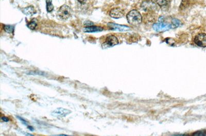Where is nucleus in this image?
Returning <instances> with one entry per match:
<instances>
[{"mask_svg": "<svg viewBox=\"0 0 206 136\" xmlns=\"http://www.w3.org/2000/svg\"><path fill=\"white\" fill-rule=\"evenodd\" d=\"M51 2H52L51 0H46V10L48 12H51L53 10L54 6Z\"/></svg>", "mask_w": 206, "mask_h": 136, "instance_id": "ddd939ff", "label": "nucleus"}, {"mask_svg": "<svg viewBox=\"0 0 206 136\" xmlns=\"http://www.w3.org/2000/svg\"><path fill=\"white\" fill-rule=\"evenodd\" d=\"M84 25L85 26H87V27H89V26H93V23L91 21H86L84 23Z\"/></svg>", "mask_w": 206, "mask_h": 136, "instance_id": "a211bd4d", "label": "nucleus"}, {"mask_svg": "<svg viewBox=\"0 0 206 136\" xmlns=\"http://www.w3.org/2000/svg\"><path fill=\"white\" fill-rule=\"evenodd\" d=\"M124 15L123 10L120 8H113L110 11V15L112 18L118 19L122 18Z\"/></svg>", "mask_w": 206, "mask_h": 136, "instance_id": "1a4fd4ad", "label": "nucleus"}, {"mask_svg": "<svg viewBox=\"0 0 206 136\" xmlns=\"http://www.w3.org/2000/svg\"><path fill=\"white\" fill-rule=\"evenodd\" d=\"M71 113V111L68 109L64 108L62 107H59L54 110L51 112V115L54 117L61 119L62 118L65 117Z\"/></svg>", "mask_w": 206, "mask_h": 136, "instance_id": "7ed1b4c3", "label": "nucleus"}, {"mask_svg": "<svg viewBox=\"0 0 206 136\" xmlns=\"http://www.w3.org/2000/svg\"><path fill=\"white\" fill-rule=\"evenodd\" d=\"M127 19L129 23L134 26H137L141 24L142 17L140 13L137 10H132L127 15Z\"/></svg>", "mask_w": 206, "mask_h": 136, "instance_id": "f257e3e1", "label": "nucleus"}, {"mask_svg": "<svg viewBox=\"0 0 206 136\" xmlns=\"http://www.w3.org/2000/svg\"><path fill=\"white\" fill-rule=\"evenodd\" d=\"M77 1L78 2H79L81 4H84L87 1V0H77Z\"/></svg>", "mask_w": 206, "mask_h": 136, "instance_id": "aec40b11", "label": "nucleus"}, {"mask_svg": "<svg viewBox=\"0 0 206 136\" xmlns=\"http://www.w3.org/2000/svg\"><path fill=\"white\" fill-rule=\"evenodd\" d=\"M158 5L161 7L165 6L168 4V0H154Z\"/></svg>", "mask_w": 206, "mask_h": 136, "instance_id": "4468645a", "label": "nucleus"}, {"mask_svg": "<svg viewBox=\"0 0 206 136\" xmlns=\"http://www.w3.org/2000/svg\"><path fill=\"white\" fill-rule=\"evenodd\" d=\"M84 31L85 32H100L103 31V28L100 26H91L89 27H86L83 29Z\"/></svg>", "mask_w": 206, "mask_h": 136, "instance_id": "9d476101", "label": "nucleus"}, {"mask_svg": "<svg viewBox=\"0 0 206 136\" xmlns=\"http://www.w3.org/2000/svg\"><path fill=\"white\" fill-rule=\"evenodd\" d=\"M37 25V24L36 23V22L32 20L28 24V27L29 28V29L33 30V29H35Z\"/></svg>", "mask_w": 206, "mask_h": 136, "instance_id": "dca6fc26", "label": "nucleus"}, {"mask_svg": "<svg viewBox=\"0 0 206 136\" xmlns=\"http://www.w3.org/2000/svg\"><path fill=\"white\" fill-rule=\"evenodd\" d=\"M17 117L19 119L20 121H21L23 124H24L25 125H28V122L27 121H26L24 119H23L22 118L20 117H19V116H17Z\"/></svg>", "mask_w": 206, "mask_h": 136, "instance_id": "f3484780", "label": "nucleus"}, {"mask_svg": "<svg viewBox=\"0 0 206 136\" xmlns=\"http://www.w3.org/2000/svg\"><path fill=\"white\" fill-rule=\"evenodd\" d=\"M181 23H180V21L177 20L176 19H174L172 21V28H176V27H178L180 25Z\"/></svg>", "mask_w": 206, "mask_h": 136, "instance_id": "2eb2a0df", "label": "nucleus"}, {"mask_svg": "<svg viewBox=\"0 0 206 136\" xmlns=\"http://www.w3.org/2000/svg\"><path fill=\"white\" fill-rule=\"evenodd\" d=\"M118 39H117V37L115 36L112 35L108 36V37H107L105 42V44L108 47L115 46L116 45L118 44Z\"/></svg>", "mask_w": 206, "mask_h": 136, "instance_id": "6e6552de", "label": "nucleus"}, {"mask_svg": "<svg viewBox=\"0 0 206 136\" xmlns=\"http://www.w3.org/2000/svg\"><path fill=\"white\" fill-rule=\"evenodd\" d=\"M58 15L60 19L67 20L70 17L72 10L70 7L66 5H62L58 11Z\"/></svg>", "mask_w": 206, "mask_h": 136, "instance_id": "f03ea898", "label": "nucleus"}, {"mask_svg": "<svg viewBox=\"0 0 206 136\" xmlns=\"http://www.w3.org/2000/svg\"><path fill=\"white\" fill-rule=\"evenodd\" d=\"M194 42L198 46L202 47H206V34L201 33L198 34L194 39Z\"/></svg>", "mask_w": 206, "mask_h": 136, "instance_id": "423d86ee", "label": "nucleus"}, {"mask_svg": "<svg viewBox=\"0 0 206 136\" xmlns=\"http://www.w3.org/2000/svg\"><path fill=\"white\" fill-rule=\"evenodd\" d=\"M143 9L146 12L154 11L157 9V6L151 0H145L142 3L141 5Z\"/></svg>", "mask_w": 206, "mask_h": 136, "instance_id": "20e7f679", "label": "nucleus"}, {"mask_svg": "<svg viewBox=\"0 0 206 136\" xmlns=\"http://www.w3.org/2000/svg\"><path fill=\"white\" fill-rule=\"evenodd\" d=\"M153 28V29L156 31L162 32V31H168L170 28H172V26L171 24H168V23L160 22L154 24Z\"/></svg>", "mask_w": 206, "mask_h": 136, "instance_id": "39448f33", "label": "nucleus"}, {"mask_svg": "<svg viewBox=\"0 0 206 136\" xmlns=\"http://www.w3.org/2000/svg\"><path fill=\"white\" fill-rule=\"evenodd\" d=\"M14 29H15L14 26L10 25H5L4 26V29L6 32L9 34H12L14 32Z\"/></svg>", "mask_w": 206, "mask_h": 136, "instance_id": "f8f14e48", "label": "nucleus"}, {"mask_svg": "<svg viewBox=\"0 0 206 136\" xmlns=\"http://www.w3.org/2000/svg\"><path fill=\"white\" fill-rule=\"evenodd\" d=\"M108 26L111 30L113 31H128L129 27L126 26L121 25L119 24H115L113 23H108Z\"/></svg>", "mask_w": 206, "mask_h": 136, "instance_id": "0eeeda50", "label": "nucleus"}, {"mask_svg": "<svg viewBox=\"0 0 206 136\" xmlns=\"http://www.w3.org/2000/svg\"><path fill=\"white\" fill-rule=\"evenodd\" d=\"M2 120L4 121V122H8L9 121V119L8 118L5 117H2Z\"/></svg>", "mask_w": 206, "mask_h": 136, "instance_id": "6ab92c4d", "label": "nucleus"}, {"mask_svg": "<svg viewBox=\"0 0 206 136\" xmlns=\"http://www.w3.org/2000/svg\"><path fill=\"white\" fill-rule=\"evenodd\" d=\"M22 11L23 14L29 16H32L36 13V10L35 9L34 7L32 6H29L22 9Z\"/></svg>", "mask_w": 206, "mask_h": 136, "instance_id": "9b49d317", "label": "nucleus"}, {"mask_svg": "<svg viewBox=\"0 0 206 136\" xmlns=\"http://www.w3.org/2000/svg\"><path fill=\"white\" fill-rule=\"evenodd\" d=\"M28 129H29L31 131H34V128L32 126H28Z\"/></svg>", "mask_w": 206, "mask_h": 136, "instance_id": "412c9836", "label": "nucleus"}]
</instances>
